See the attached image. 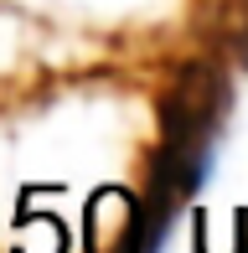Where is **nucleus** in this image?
Here are the masks:
<instances>
[{"label":"nucleus","mask_w":248,"mask_h":253,"mask_svg":"<svg viewBox=\"0 0 248 253\" xmlns=\"http://www.w3.org/2000/svg\"><path fill=\"white\" fill-rule=\"evenodd\" d=\"M222 114H228V73L197 57L176 73L171 93L161 103V145L186 155H212V134H217Z\"/></svg>","instance_id":"f257e3e1"}]
</instances>
